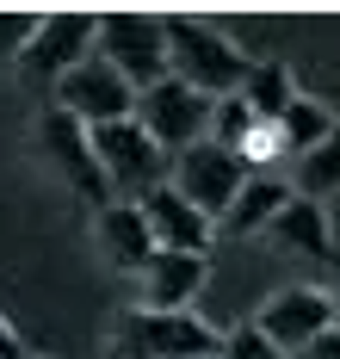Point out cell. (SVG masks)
<instances>
[{"instance_id": "1", "label": "cell", "mask_w": 340, "mask_h": 359, "mask_svg": "<svg viewBox=\"0 0 340 359\" xmlns=\"http://www.w3.org/2000/svg\"><path fill=\"white\" fill-rule=\"evenodd\" d=\"M161 37H167V74L192 87V93H204V100H229L235 87H241V50L229 43L217 25H198V19H161Z\"/></svg>"}, {"instance_id": "2", "label": "cell", "mask_w": 340, "mask_h": 359, "mask_svg": "<svg viewBox=\"0 0 340 359\" xmlns=\"http://www.w3.org/2000/svg\"><path fill=\"white\" fill-rule=\"evenodd\" d=\"M217 328H204L192 310H124L112 323L106 353L112 359H217Z\"/></svg>"}, {"instance_id": "3", "label": "cell", "mask_w": 340, "mask_h": 359, "mask_svg": "<svg viewBox=\"0 0 340 359\" xmlns=\"http://www.w3.org/2000/svg\"><path fill=\"white\" fill-rule=\"evenodd\" d=\"M93 56L112 62L136 93L167 81V37H161V19H149V13H99L93 19Z\"/></svg>"}, {"instance_id": "4", "label": "cell", "mask_w": 340, "mask_h": 359, "mask_svg": "<svg viewBox=\"0 0 340 359\" xmlns=\"http://www.w3.org/2000/svg\"><path fill=\"white\" fill-rule=\"evenodd\" d=\"M241 180H248V155L217 149L211 137L180 149V155L167 161V186H173L198 217H211V223H223V211L235 205V192H241Z\"/></svg>"}, {"instance_id": "5", "label": "cell", "mask_w": 340, "mask_h": 359, "mask_svg": "<svg viewBox=\"0 0 340 359\" xmlns=\"http://www.w3.org/2000/svg\"><path fill=\"white\" fill-rule=\"evenodd\" d=\"M87 143H93V161H99V174H106V192H118L124 205H136L143 192L167 186V155L136 130V118L87 130Z\"/></svg>"}, {"instance_id": "6", "label": "cell", "mask_w": 340, "mask_h": 359, "mask_svg": "<svg viewBox=\"0 0 340 359\" xmlns=\"http://www.w3.org/2000/svg\"><path fill=\"white\" fill-rule=\"evenodd\" d=\"M93 19H99V13H43L31 43H25L19 62H13L19 81H25L31 93H56V81L75 69V62L93 56Z\"/></svg>"}, {"instance_id": "7", "label": "cell", "mask_w": 340, "mask_h": 359, "mask_svg": "<svg viewBox=\"0 0 340 359\" xmlns=\"http://www.w3.org/2000/svg\"><path fill=\"white\" fill-rule=\"evenodd\" d=\"M136 130L173 161L180 149L204 143V130H211V100L192 93V87H180V81L167 74V81H155L149 93H136Z\"/></svg>"}, {"instance_id": "8", "label": "cell", "mask_w": 340, "mask_h": 359, "mask_svg": "<svg viewBox=\"0 0 340 359\" xmlns=\"http://www.w3.org/2000/svg\"><path fill=\"white\" fill-rule=\"evenodd\" d=\"M56 111H69V118L87 124V130L124 124V118H136V87H130L112 62L87 56V62H75V69L56 81Z\"/></svg>"}, {"instance_id": "9", "label": "cell", "mask_w": 340, "mask_h": 359, "mask_svg": "<svg viewBox=\"0 0 340 359\" xmlns=\"http://www.w3.org/2000/svg\"><path fill=\"white\" fill-rule=\"evenodd\" d=\"M254 328H260L278 353H303L309 341H322V334L334 328V304H328V291H316V285L272 291L260 304V323Z\"/></svg>"}, {"instance_id": "10", "label": "cell", "mask_w": 340, "mask_h": 359, "mask_svg": "<svg viewBox=\"0 0 340 359\" xmlns=\"http://www.w3.org/2000/svg\"><path fill=\"white\" fill-rule=\"evenodd\" d=\"M38 149L56 161V174L75 186L80 198L93 205V211H106L112 205V192H106V174H99V161H93V143H87V124H75L69 111H43L38 118Z\"/></svg>"}, {"instance_id": "11", "label": "cell", "mask_w": 340, "mask_h": 359, "mask_svg": "<svg viewBox=\"0 0 340 359\" xmlns=\"http://www.w3.org/2000/svg\"><path fill=\"white\" fill-rule=\"evenodd\" d=\"M136 211H143V223H149V242H155V248L204 254V248H211V236H217V223H211V217H198L186 198L173 192V186L143 192V198H136Z\"/></svg>"}, {"instance_id": "12", "label": "cell", "mask_w": 340, "mask_h": 359, "mask_svg": "<svg viewBox=\"0 0 340 359\" xmlns=\"http://www.w3.org/2000/svg\"><path fill=\"white\" fill-rule=\"evenodd\" d=\"M204 273H211V260L204 254H173V248H155L149 266L136 273V285H143V310H186L198 285H204Z\"/></svg>"}, {"instance_id": "13", "label": "cell", "mask_w": 340, "mask_h": 359, "mask_svg": "<svg viewBox=\"0 0 340 359\" xmlns=\"http://www.w3.org/2000/svg\"><path fill=\"white\" fill-rule=\"evenodd\" d=\"M93 236H99V254H106V266H118V273H143V266H149V254H155L143 211H136V205H124V198H112V205L99 211Z\"/></svg>"}, {"instance_id": "14", "label": "cell", "mask_w": 340, "mask_h": 359, "mask_svg": "<svg viewBox=\"0 0 340 359\" xmlns=\"http://www.w3.org/2000/svg\"><path fill=\"white\" fill-rule=\"evenodd\" d=\"M266 229H272L285 248L309 254V260H328V254H334V236H328V211H322L316 198H297V192H291V198H285V211L272 217Z\"/></svg>"}, {"instance_id": "15", "label": "cell", "mask_w": 340, "mask_h": 359, "mask_svg": "<svg viewBox=\"0 0 340 359\" xmlns=\"http://www.w3.org/2000/svg\"><path fill=\"white\" fill-rule=\"evenodd\" d=\"M285 198H291L285 180L248 174V180H241V192H235V205L223 211V229H229V236H254V229H266L272 217L285 211Z\"/></svg>"}, {"instance_id": "16", "label": "cell", "mask_w": 340, "mask_h": 359, "mask_svg": "<svg viewBox=\"0 0 340 359\" xmlns=\"http://www.w3.org/2000/svg\"><path fill=\"white\" fill-rule=\"evenodd\" d=\"M235 100L254 111V124H278V111L291 106L297 93H291V81H285V69H278V62H248L241 87H235Z\"/></svg>"}, {"instance_id": "17", "label": "cell", "mask_w": 340, "mask_h": 359, "mask_svg": "<svg viewBox=\"0 0 340 359\" xmlns=\"http://www.w3.org/2000/svg\"><path fill=\"white\" fill-rule=\"evenodd\" d=\"M291 186H297V198H328L340 186V124L322 137V143L309 149V155H297V174H291Z\"/></svg>"}, {"instance_id": "18", "label": "cell", "mask_w": 340, "mask_h": 359, "mask_svg": "<svg viewBox=\"0 0 340 359\" xmlns=\"http://www.w3.org/2000/svg\"><path fill=\"white\" fill-rule=\"evenodd\" d=\"M272 130H278V143L291 149V155H309V149L334 130V111L316 106V100H291V106L278 111V124H272Z\"/></svg>"}, {"instance_id": "19", "label": "cell", "mask_w": 340, "mask_h": 359, "mask_svg": "<svg viewBox=\"0 0 340 359\" xmlns=\"http://www.w3.org/2000/svg\"><path fill=\"white\" fill-rule=\"evenodd\" d=\"M217 149H235V155H248V143H254V111L241 106L235 93L229 100H211V130H204Z\"/></svg>"}, {"instance_id": "20", "label": "cell", "mask_w": 340, "mask_h": 359, "mask_svg": "<svg viewBox=\"0 0 340 359\" xmlns=\"http://www.w3.org/2000/svg\"><path fill=\"white\" fill-rule=\"evenodd\" d=\"M217 359H285V353H278L260 328L248 323V328H229L223 341H217Z\"/></svg>"}, {"instance_id": "21", "label": "cell", "mask_w": 340, "mask_h": 359, "mask_svg": "<svg viewBox=\"0 0 340 359\" xmlns=\"http://www.w3.org/2000/svg\"><path fill=\"white\" fill-rule=\"evenodd\" d=\"M31 32H38V13H0V62H19Z\"/></svg>"}, {"instance_id": "22", "label": "cell", "mask_w": 340, "mask_h": 359, "mask_svg": "<svg viewBox=\"0 0 340 359\" xmlns=\"http://www.w3.org/2000/svg\"><path fill=\"white\" fill-rule=\"evenodd\" d=\"M297 359H340V323L328 328V334H322V341H309V347H303Z\"/></svg>"}, {"instance_id": "23", "label": "cell", "mask_w": 340, "mask_h": 359, "mask_svg": "<svg viewBox=\"0 0 340 359\" xmlns=\"http://www.w3.org/2000/svg\"><path fill=\"white\" fill-rule=\"evenodd\" d=\"M0 359H25V347H19V334H13L6 323H0Z\"/></svg>"}, {"instance_id": "24", "label": "cell", "mask_w": 340, "mask_h": 359, "mask_svg": "<svg viewBox=\"0 0 340 359\" xmlns=\"http://www.w3.org/2000/svg\"><path fill=\"white\" fill-rule=\"evenodd\" d=\"M328 304H334V323H340V266H334V297Z\"/></svg>"}, {"instance_id": "25", "label": "cell", "mask_w": 340, "mask_h": 359, "mask_svg": "<svg viewBox=\"0 0 340 359\" xmlns=\"http://www.w3.org/2000/svg\"><path fill=\"white\" fill-rule=\"evenodd\" d=\"M25 359H31V353H25Z\"/></svg>"}]
</instances>
